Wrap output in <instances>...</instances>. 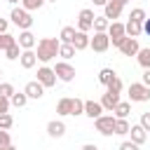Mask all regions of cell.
Segmentation results:
<instances>
[{
	"label": "cell",
	"mask_w": 150,
	"mask_h": 150,
	"mask_svg": "<svg viewBox=\"0 0 150 150\" xmlns=\"http://www.w3.org/2000/svg\"><path fill=\"white\" fill-rule=\"evenodd\" d=\"M0 150H16V148H14L12 143H7V145H0Z\"/></svg>",
	"instance_id": "46"
},
{
	"label": "cell",
	"mask_w": 150,
	"mask_h": 150,
	"mask_svg": "<svg viewBox=\"0 0 150 150\" xmlns=\"http://www.w3.org/2000/svg\"><path fill=\"white\" fill-rule=\"evenodd\" d=\"M143 33H145V35H150V19H145V21H143Z\"/></svg>",
	"instance_id": "43"
},
{
	"label": "cell",
	"mask_w": 150,
	"mask_h": 150,
	"mask_svg": "<svg viewBox=\"0 0 150 150\" xmlns=\"http://www.w3.org/2000/svg\"><path fill=\"white\" fill-rule=\"evenodd\" d=\"M89 45H91V38H89L87 33L77 30V33H75V38H73V47H75V52H82V49H87Z\"/></svg>",
	"instance_id": "15"
},
{
	"label": "cell",
	"mask_w": 150,
	"mask_h": 150,
	"mask_svg": "<svg viewBox=\"0 0 150 150\" xmlns=\"http://www.w3.org/2000/svg\"><path fill=\"white\" fill-rule=\"evenodd\" d=\"M129 98L136 101V103L150 101V87H145L143 82H131L129 84Z\"/></svg>",
	"instance_id": "4"
},
{
	"label": "cell",
	"mask_w": 150,
	"mask_h": 150,
	"mask_svg": "<svg viewBox=\"0 0 150 150\" xmlns=\"http://www.w3.org/2000/svg\"><path fill=\"white\" fill-rule=\"evenodd\" d=\"M117 2H120V5H122V7H124V5H127V2H129V0H117Z\"/></svg>",
	"instance_id": "47"
},
{
	"label": "cell",
	"mask_w": 150,
	"mask_h": 150,
	"mask_svg": "<svg viewBox=\"0 0 150 150\" xmlns=\"http://www.w3.org/2000/svg\"><path fill=\"white\" fill-rule=\"evenodd\" d=\"M54 73H56V77H59L61 82H73V77H75V68H73L68 61H59V63L54 66Z\"/></svg>",
	"instance_id": "7"
},
{
	"label": "cell",
	"mask_w": 150,
	"mask_h": 150,
	"mask_svg": "<svg viewBox=\"0 0 150 150\" xmlns=\"http://www.w3.org/2000/svg\"><path fill=\"white\" fill-rule=\"evenodd\" d=\"M19 63H21V68H33L35 63H38V54L33 52V49H23L21 52V59H19Z\"/></svg>",
	"instance_id": "16"
},
{
	"label": "cell",
	"mask_w": 150,
	"mask_h": 150,
	"mask_svg": "<svg viewBox=\"0 0 150 150\" xmlns=\"http://www.w3.org/2000/svg\"><path fill=\"white\" fill-rule=\"evenodd\" d=\"M108 2H110V0H94V5H101V7H105Z\"/></svg>",
	"instance_id": "45"
},
{
	"label": "cell",
	"mask_w": 150,
	"mask_h": 150,
	"mask_svg": "<svg viewBox=\"0 0 150 150\" xmlns=\"http://www.w3.org/2000/svg\"><path fill=\"white\" fill-rule=\"evenodd\" d=\"M75 33H77V30H75L73 26H63V28H61V35H59V40H61L63 45H73V38H75Z\"/></svg>",
	"instance_id": "24"
},
{
	"label": "cell",
	"mask_w": 150,
	"mask_h": 150,
	"mask_svg": "<svg viewBox=\"0 0 150 150\" xmlns=\"http://www.w3.org/2000/svg\"><path fill=\"white\" fill-rule=\"evenodd\" d=\"M117 103H120V96H115V94H108V91H105V94L101 96V105H103V110H110V112H112Z\"/></svg>",
	"instance_id": "19"
},
{
	"label": "cell",
	"mask_w": 150,
	"mask_h": 150,
	"mask_svg": "<svg viewBox=\"0 0 150 150\" xmlns=\"http://www.w3.org/2000/svg\"><path fill=\"white\" fill-rule=\"evenodd\" d=\"M143 84H145V87H150V68L143 73Z\"/></svg>",
	"instance_id": "42"
},
{
	"label": "cell",
	"mask_w": 150,
	"mask_h": 150,
	"mask_svg": "<svg viewBox=\"0 0 150 150\" xmlns=\"http://www.w3.org/2000/svg\"><path fill=\"white\" fill-rule=\"evenodd\" d=\"M47 134H49L52 138H61V136L66 134V124H63L61 120H52V122L47 124Z\"/></svg>",
	"instance_id": "17"
},
{
	"label": "cell",
	"mask_w": 150,
	"mask_h": 150,
	"mask_svg": "<svg viewBox=\"0 0 150 150\" xmlns=\"http://www.w3.org/2000/svg\"><path fill=\"white\" fill-rule=\"evenodd\" d=\"M45 2H47V0H21V7H23L26 12H35V9H40Z\"/></svg>",
	"instance_id": "30"
},
{
	"label": "cell",
	"mask_w": 150,
	"mask_h": 150,
	"mask_svg": "<svg viewBox=\"0 0 150 150\" xmlns=\"http://www.w3.org/2000/svg\"><path fill=\"white\" fill-rule=\"evenodd\" d=\"M59 47H61V40H56V38H42L40 42H38V61H42V63H49L52 59H56V54H59Z\"/></svg>",
	"instance_id": "1"
},
{
	"label": "cell",
	"mask_w": 150,
	"mask_h": 150,
	"mask_svg": "<svg viewBox=\"0 0 150 150\" xmlns=\"http://www.w3.org/2000/svg\"><path fill=\"white\" fill-rule=\"evenodd\" d=\"M112 112H115V117H117V120H127V117H129V112H131V103L120 101V103L115 105V110H112Z\"/></svg>",
	"instance_id": "21"
},
{
	"label": "cell",
	"mask_w": 150,
	"mask_h": 150,
	"mask_svg": "<svg viewBox=\"0 0 150 150\" xmlns=\"http://www.w3.org/2000/svg\"><path fill=\"white\" fill-rule=\"evenodd\" d=\"M82 150H98L94 143H87V145H82Z\"/></svg>",
	"instance_id": "44"
},
{
	"label": "cell",
	"mask_w": 150,
	"mask_h": 150,
	"mask_svg": "<svg viewBox=\"0 0 150 150\" xmlns=\"http://www.w3.org/2000/svg\"><path fill=\"white\" fill-rule=\"evenodd\" d=\"M9 101H12V105H14V108H23V105L28 103V96H26V91H14Z\"/></svg>",
	"instance_id": "26"
},
{
	"label": "cell",
	"mask_w": 150,
	"mask_h": 150,
	"mask_svg": "<svg viewBox=\"0 0 150 150\" xmlns=\"http://www.w3.org/2000/svg\"><path fill=\"white\" fill-rule=\"evenodd\" d=\"M141 127H143L145 131H150V112H143V115H141Z\"/></svg>",
	"instance_id": "39"
},
{
	"label": "cell",
	"mask_w": 150,
	"mask_h": 150,
	"mask_svg": "<svg viewBox=\"0 0 150 150\" xmlns=\"http://www.w3.org/2000/svg\"><path fill=\"white\" fill-rule=\"evenodd\" d=\"M84 115L91 117V120H98L103 115V105L101 101H84Z\"/></svg>",
	"instance_id": "11"
},
{
	"label": "cell",
	"mask_w": 150,
	"mask_h": 150,
	"mask_svg": "<svg viewBox=\"0 0 150 150\" xmlns=\"http://www.w3.org/2000/svg\"><path fill=\"white\" fill-rule=\"evenodd\" d=\"M12 124H14V117H12L9 112H5V115H0V129H5V131H7V129H9Z\"/></svg>",
	"instance_id": "35"
},
{
	"label": "cell",
	"mask_w": 150,
	"mask_h": 150,
	"mask_svg": "<svg viewBox=\"0 0 150 150\" xmlns=\"http://www.w3.org/2000/svg\"><path fill=\"white\" fill-rule=\"evenodd\" d=\"M47 2H56V0H47Z\"/></svg>",
	"instance_id": "50"
},
{
	"label": "cell",
	"mask_w": 150,
	"mask_h": 150,
	"mask_svg": "<svg viewBox=\"0 0 150 150\" xmlns=\"http://www.w3.org/2000/svg\"><path fill=\"white\" fill-rule=\"evenodd\" d=\"M23 91H26V96H28V98H42V96H45V87H42L38 80L28 82V84L23 87Z\"/></svg>",
	"instance_id": "13"
},
{
	"label": "cell",
	"mask_w": 150,
	"mask_h": 150,
	"mask_svg": "<svg viewBox=\"0 0 150 150\" xmlns=\"http://www.w3.org/2000/svg\"><path fill=\"white\" fill-rule=\"evenodd\" d=\"M136 59H138V63L148 70V68H150V47H141L138 54H136Z\"/></svg>",
	"instance_id": "25"
},
{
	"label": "cell",
	"mask_w": 150,
	"mask_h": 150,
	"mask_svg": "<svg viewBox=\"0 0 150 150\" xmlns=\"http://www.w3.org/2000/svg\"><path fill=\"white\" fill-rule=\"evenodd\" d=\"M138 49H141V45H138L136 38H127V40L122 42V47H120V52H122L124 56H136Z\"/></svg>",
	"instance_id": "12"
},
{
	"label": "cell",
	"mask_w": 150,
	"mask_h": 150,
	"mask_svg": "<svg viewBox=\"0 0 150 150\" xmlns=\"http://www.w3.org/2000/svg\"><path fill=\"white\" fill-rule=\"evenodd\" d=\"M0 77H2V68H0Z\"/></svg>",
	"instance_id": "49"
},
{
	"label": "cell",
	"mask_w": 150,
	"mask_h": 150,
	"mask_svg": "<svg viewBox=\"0 0 150 150\" xmlns=\"http://www.w3.org/2000/svg\"><path fill=\"white\" fill-rule=\"evenodd\" d=\"M9 19H12V23L19 26L21 30H30V26H33V16H30V12H26L23 7H14L12 14H9Z\"/></svg>",
	"instance_id": "2"
},
{
	"label": "cell",
	"mask_w": 150,
	"mask_h": 150,
	"mask_svg": "<svg viewBox=\"0 0 150 150\" xmlns=\"http://www.w3.org/2000/svg\"><path fill=\"white\" fill-rule=\"evenodd\" d=\"M7 2H12V5H16V2H21V0H7Z\"/></svg>",
	"instance_id": "48"
},
{
	"label": "cell",
	"mask_w": 150,
	"mask_h": 150,
	"mask_svg": "<svg viewBox=\"0 0 150 150\" xmlns=\"http://www.w3.org/2000/svg\"><path fill=\"white\" fill-rule=\"evenodd\" d=\"M21 52H23V49H21V47H19V42H16V45H12V47L5 52V56H7L9 61H16V59H21Z\"/></svg>",
	"instance_id": "33"
},
{
	"label": "cell",
	"mask_w": 150,
	"mask_h": 150,
	"mask_svg": "<svg viewBox=\"0 0 150 150\" xmlns=\"http://www.w3.org/2000/svg\"><path fill=\"white\" fill-rule=\"evenodd\" d=\"M129 19H131V21H136V23H143V21L148 19V14H145V9H143V7H136V9H131Z\"/></svg>",
	"instance_id": "31"
},
{
	"label": "cell",
	"mask_w": 150,
	"mask_h": 150,
	"mask_svg": "<svg viewBox=\"0 0 150 150\" xmlns=\"http://www.w3.org/2000/svg\"><path fill=\"white\" fill-rule=\"evenodd\" d=\"M7 143H9V134L5 129H0V145H7Z\"/></svg>",
	"instance_id": "41"
},
{
	"label": "cell",
	"mask_w": 150,
	"mask_h": 150,
	"mask_svg": "<svg viewBox=\"0 0 150 150\" xmlns=\"http://www.w3.org/2000/svg\"><path fill=\"white\" fill-rule=\"evenodd\" d=\"M12 94H14V87H12L9 82H0V96H7V98H12Z\"/></svg>",
	"instance_id": "37"
},
{
	"label": "cell",
	"mask_w": 150,
	"mask_h": 150,
	"mask_svg": "<svg viewBox=\"0 0 150 150\" xmlns=\"http://www.w3.org/2000/svg\"><path fill=\"white\" fill-rule=\"evenodd\" d=\"M59 56H61L63 61L73 59V56H75V47H73V45H63V42H61V47H59Z\"/></svg>",
	"instance_id": "29"
},
{
	"label": "cell",
	"mask_w": 150,
	"mask_h": 150,
	"mask_svg": "<svg viewBox=\"0 0 150 150\" xmlns=\"http://www.w3.org/2000/svg\"><path fill=\"white\" fill-rule=\"evenodd\" d=\"M94 52H105L108 47H110V38H108V33H94V38H91V45H89Z\"/></svg>",
	"instance_id": "9"
},
{
	"label": "cell",
	"mask_w": 150,
	"mask_h": 150,
	"mask_svg": "<svg viewBox=\"0 0 150 150\" xmlns=\"http://www.w3.org/2000/svg\"><path fill=\"white\" fill-rule=\"evenodd\" d=\"M129 129H131V124H129L127 120H115V134H117V136L129 134Z\"/></svg>",
	"instance_id": "32"
},
{
	"label": "cell",
	"mask_w": 150,
	"mask_h": 150,
	"mask_svg": "<svg viewBox=\"0 0 150 150\" xmlns=\"http://www.w3.org/2000/svg\"><path fill=\"white\" fill-rule=\"evenodd\" d=\"M108 38H110V42H112V47H122V42L127 40V28H124V23H120V21H112L110 26H108Z\"/></svg>",
	"instance_id": "3"
},
{
	"label": "cell",
	"mask_w": 150,
	"mask_h": 150,
	"mask_svg": "<svg viewBox=\"0 0 150 150\" xmlns=\"http://www.w3.org/2000/svg\"><path fill=\"white\" fill-rule=\"evenodd\" d=\"M94 19H96V14L91 9H80V14H77V30H82V33L91 30L94 28Z\"/></svg>",
	"instance_id": "6"
},
{
	"label": "cell",
	"mask_w": 150,
	"mask_h": 150,
	"mask_svg": "<svg viewBox=\"0 0 150 150\" xmlns=\"http://www.w3.org/2000/svg\"><path fill=\"white\" fill-rule=\"evenodd\" d=\"M12 45H16V38H12L9 33H0V52H7Z\"/></svg>",
	"instance_id": "28"
},
{
	"label": "cell",
	"mask_w": 150,
	"mask_h": 150,
	"mask_svg": "<svg viewBox=\"0 0 150 150\" xmlns=\"http://www.w3.org/2000/svg\"><path fill=\"white\" fill-rule=\"evenodd\" d=\"M56 73H54V68H47V66H42V68H38V82L47 89V87H54L56 84Z\"/></svg>",
	"instance_id": "8"
},
{
	"label": "cell",
	"mask_w": 150,
	"mask_h": 150,
	"mask_svg": "<svg viewBox=\"0 0 150 150\" xmlns=\"http://www.w3.org/2000/svg\"><path fill=\"white\" fill-rule=\"evenodd\" d=\"M124 28H127V38H138L141 33H143V23H136V21H127L124 23Z\"/></svg>",
	"instance_id": "22"
},
{
	"label": "cell",
	"mask_w": 150,
	"mask_h": 150,
	"mask_svg": "<svg viewBox=\"0 0 150 150\" xmlns=\"http://www.w3.org/2000/svg\"><path fill=\"white\" fill-rule=\"evenodd\" d=\"M108 26H110V21L105 16H96L94 19V33H108Z\"/></svg>",
	"instance_id": "27"
},
{
	"label": "cell",
	"mask_w": 150,
	"mask_h": 150,
	"mask_svg": "<svg viewBox=\"0 0 150 150\" xmlns=\"http://www.w3.org/2000/svg\"><path fill=\"white\" fill-rule=\"evenodd\" d=\"M56 112L59 115H73V98H68V96H63L59 103H56Z\"/></svg>",
	"instance_id": "20"
},
{
	"label": "cell",
	"mask_w": 150,
	"mask_h": 150,
	"mask_svg": "<svg viewBox=\"0 0 150 150\" xmlns=\"http://www.w3.org/2000/svg\"><path fill=\"white\" fill-rule=\"evenodd\" d=\"M16 42H19V47H21V49H33V47L38 45L35 35H33L30 30H21V35L16 38Z\"/></svg>",
	"instance_id": "14"
},
{
	"label": "cell",
	"mask_w": 150,
	"mask_h": 150,
	"mask_svg": "<svg viewBox=\"0 0 150 150\" xmlns=\"http://www.w3.org/2000/svg\"><path fill=\"white\" fill-rule=\"evenodd\" d=\"M129 134H131V141H134L136 145H141V143H145V138H148V134H145V129H143L141 124H131V129H129Z\"/></svg>",
	"instance_id": "18"
},
{
	"label": "cell",
	"mask_w": 150,
	"mask_h": 150,
	"mask_svg": "<svg viewBox=\"0 0 150 150\" xmlns=\"http://www.w3.org/2000/svg\"><path fill=\"white\" fill-rule=\"evenodd\" d=\"M120 150H138V145L134 141H124V143H120Z\"/></svg>",
	"instance_id": "40"
},
{
	"label": "cell",
	"mask_w": 150,
	"mask_h": 150,
	"mask_svg": "<svg viewBox=\"0 0 150 150\" xmlns=\"http://www.w3.org/2000/svg\"><path fill=\"white\" fill-rule=\"evenodd\" d=\"M115 77H117V73H115L112 68H101V73H98V82H101L103 87H108Z\"/></svg>",
	"instance_id": "23"
},
{
	"label": "cell",
	"mask_w": 150,
	"mask_h": 150,
	"mask_svg": "<svg viewBox=\"0 0 150 150\" xmlns=\"http://www.w3.org/2000/svg\"><path fill=\"white\" fill-rule=\"evenodd\" d=\"M115 115H101L98 120H94V124H96V131L98 134H103V136H112L115 134Z\"/></svg>",
	"instance_id": "5"
},
{
	"label": "cell",
	"mask_w": 150,
	"mask_h": 150,
	"mask_svg": "<svg viewBox=\"0 0 150 150\" xmlns=\"http://www.w3.org/2000/svg\"><path fill=\"white\" fill-rule=\"evenodd\" d=\"M105 91H108V94H115V96H120V91H122V80H120V77H115V80H112V82L105 87Z\"/></svg>",
	"instance_id": "34"
},
{
	"label": "cell",
	"mask_w": 150,
	"mask_h": 150,
	"mask_svg": "<svg viewBox=\"0 0 150 150\" xmlns=\"http://www.w3.org/2000/svg\"><path fill=\"white\" fill-rule=\"evenodd\" d=\"M73 115H84V101L82 98H73Z\"/></svg>",
	"instance_id": "36"
},
{
	"label": "cell",
	"mask_w": 150,
	"mask_h": 150,
	"mask_svg": "<svg viewBox=\"0 0 150 150\" xmlns=\"http://www.w3.org/2000/svg\"><path fill=\"white\" fill-rule=\"evenodd\" d=\"M9 105H12V101H9L7 96H0V115L9 112Z\"/></svg>",
	"instance_id": "38"
},
{
	"label": "cell",
	"mask_w": 150,
	"mask_h": 150,
	"mask_svg": "<svg viewBox=\"0 0 150 150\" xmlns=\"http://www.w3.org/2000/svg\"><path fill=\"white\" fill-rule=\"evenodd\" d=\"M122 9H124V7H122V5L117 2V0H110V2H108V5L103 7V16H105V19H108V21L112 23L115 19H120V14H122Z\"/></svg>",
	"instance_id": "10"
}]
</instances>
